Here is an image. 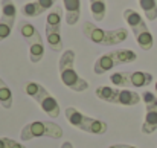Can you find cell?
Returning <instances> with one entry per match:
<instances>
[{
	"instance_id": "7402d4cb",
	"label": "cell",
	"mask_w": 157,
	"mask_h": 148,
	"mask_svg": "<svg viewBox=\"0 0 157 148\" xmlns=\"http://www.w3.org/2000/svg\"><path fill=\"white\" fill-rule=\"evenodd\" d=\"M0 148H26L17 141H12L9 138H0Z\"/></svg>"
},
{
	"instance_id": "83f0119b",
	"label": "cell",
	"mask_w": 157,
	"mask_h": 148,
	"mask_svg": "<svg viewBox=\"0 0 157 148\" xmlns=\"http://www.w3.org/2000/svg\"><path fill=\"white\" fill-rule=\"evenodd\" d=\"M0 2H2V0H0Z\"/></svg>"
},
{
	"instance_id": "603a6c76",
	"label": "cell",
	"mask_w": 157,
	"mask_h": 148,
	"mask_svg": "<svg viewBox=\"0 0 157 148\" xmlns=\"http://www.w3.org/2000/svg\"><path fill=\"white\" fill-rule=\"evenodd\" d=\"M37 2L40 3V6H41L43 11H48V9L53 8V5H55L56 0H37Z\"/></svg>"
},
{
	"instance_id": "8fae6325",
	"label": "cell",
	"mask_w": 157,
	"mask_h": 148,
	"mask_svg": "<svg viewBox=\"0 0 157 148\" xmlns=\"http://www.w3.org/2000/svg\"><path fill=\"white\" fill-rule=\"evenodd\" d=\"M18 31H20L21 37L28 41V45H32V43H37V41H43L40 32L37 31V28L32 23H29V21H20Z\"/></svg>"
},
{
	"instance_id": "4316f807",
	"label": "cell",
	"mask_w": 157,
	"mask_h": 148,
	"mask_svg": "<svg viewBox=\"0 0 157 148\" xmlns=\"http://www.w3.org/2000/svg\"><path fill=\"white\" fill-rule=\"evenodd\" d=\"M156 93H157V83H156Z\"/></svg>"
},
{
	"instance_id": "30bf717a",
	"label": "cell",
	"mask_w": 157,
	"mask_h": 148,
	"mask_svg": "<svg viewBox=\"0 0 157 148\" xmlns=\"http://www.w3.org/2000/svg\"><path fill=\"white\" fill-rule=\"evenodd\" d=\"M66 23L73 26L81 17V0H63Z\"/></svg>"
},
{
	"instance_id": "cb8c5ba5",
	"label": "cell",
	"mask_w": 157,
	"mask_h": 148,
	"mask_svg": "<svg viewBox=\"0 0 157 148\" xmlns=\"http://www.w3.org/2000/svg\"><path fill=\"white\" fill-rule=\"evenodd\" d=\"M108 148H137V147H133V145H128V144H114V145H110Z\"/></svg>"
},
{
	"instance_id": "ffe728a7",
	"label": "cell",
	"mask_w": 157,
	"mask_h": 148,
	"mask_svg": "<svg viewBox=\"0 0 157 148\" xmlns=\"http://www.w3.org/2000/svg\"><path fill=\"white\" fill-rule=\"evenodd\" d=\"M0 104H2L3 108H11L12 107V92L6 84L0 87Z\"/></svg>"
},
{
	"instance_id": "e0dca14e",
	"label": "cell",
	"mask_w": 157,
	"mask_h": 148,
	"mask_svg": "<svg viewBox=\"0 0 157 148\" xmlns=\"http://www.w3.org/2000/svg\"><path fill=\"white\" fill-rule=\"evenodd\" d=\"M44 11L41 9V6H40V3L37 2V0H34V2H29V3H25L23 6H21V14L25 15V17H38V15H41Z\"/></svg>"
},
{
	"instance_id": "277c9868",
	"label": "cell",
	"mask_w": 157,
	"mask_h": 148,
	"mask_svg": "<svg viewBox=\"0 0 157 148\" xmlns=\"http://www.w3.org/2000/svg\"><path fill=\"white\" fill-rule=\"evenodd\" d=\"M137 60V55L136 52L130 49H116L111 50V52H107L104 55H101L96 61H95V66H93V72L96 75H102L105 72L114 69L116 66H121V64H130L133 61Z\"/></svg>"
},
{
	"instance_id": "d6986e66",
	"label": "cell",
	"mask_w": 157,
	"mask_h": 148,
	"mask_svg": "<svg viewBox=\"0 0 157 148\" xmlns=\"http://www.w3.org/2000/svg\"><path fill=\"white\" fill-rule=\"evenodd\" d=\"M110 83L114 84L116 87H128V86H131L130 72H114L110 76Z\"/></svg>"
},
{
	"instance_id": "6da1fadb",
	"label": "cell",
	"mask_w": 157,
	"mask_h": 148,
	"mask_svg": "<svg viewBox=\"0 0 157 148\" xmlns=\"http://www.w3.org/2000/svg\"><path fill=\"white\" fill-rule=\"evenodd\" d=\"M58 70L59 78L66 87H69L73 92H84L89 89V83L81 78L75 69V52L73 50H64L59 61H58Z\"/></svg>"
},
{
	"instance_id": "5b68a950",
	"label": "cell",
	"mask_w": 157,
	"mask_h": 148,
	"mask_svg": "<svg viewBox=\"0 0 157 148\" xmlns=\"http://www.w3.org/2000/svg\"><path fill=\"white\" fill-rule=\"evenodd\" d=\"M63 136V128L52 121H34L26 124L21 128L20 139L23 142L32 141L35 138H51V139H59Z\"/></svg>"
},
{
	"instance_id": "52a82bcc",
	"label": "cell",
	"mask_w": 157,
	"mask_h": 148,
	"mask_svg": "<svg viewBox=\"0 0 157 148\" xmlns=\"http://www.w3.org/2000/svg\"><path fill=\"white\" fill-rule=\"evenodd\" d=\"M25 90H26V93L31 98L43 108V111L46 115H49L53 119L59 116V105H58L56 99L53 98L41 84H38L35 81H28L26 86H25Z\"/></svg>"
},
{
	"instance_id": "7a4b0ae2",
	"label": "cell",
	"mask_w": 157,
	"mask_h": 148,
	"mask_svg": "<svg viewBox=\"0 0 157 148\" xmlns=\"http://www.w3.org/2000/svg\"><path fill=\"white\" fill-rule=\"evenodd\" d=\"M82 32L90 41L101 45V46H116L128 38V31L125 28L110 31V29L98 28L92 21H86L82 25Z\"/></svg>"
},
{
	"instance_id": "484cf974",
	"label": "cell",
	"mask_w": 157,
	"mask_h": 148,
	"mask_svg": "<svg viewBox=\"0 0 157 148\" xmlns=\"http://www.w3.org/2000/svg\"><path fill=\"white\" fill-rule=\"evenodd\" d=\"M89 2H90V3H92V2H98V0H89Z\"/></svg>"
},
{
	"instance_id": "44dd1931",
	"label": "cell",
	"mask_w": 157,
	"mask_h": 148,
	"mask_svg": "<svg viewBox=\"0 0 157 148\" xmlns=\"http://www.w3.org/2000/svg\"><path fill=\"white\" fill-rule=\"evenodd\" d=\"M12 29H14V25H11V23H8V21L0 20V41L6 40V38L11 35Z\"/></svg>"
},
{
	"instance_id": "2e32d148",
	"label": "cell",
	"mask_w": 157,
	"mask_h": 148,
	"mask_svg": "<svg viewBox=\"0 0 157 148\" xmlns=\"http://www.w3.org/2000/svg\"><path fill=\"white\" fill-rule=\"evenodd\" d=\"M43 56H44V43L43 41H37V43L29 45V60H31V63L37 64L43 60Z\"/></svg>"
},
{
	"instance_id": "5bb4252c",
	"label": "cell",
	"mask_w": 157,
	"mask_h": 148,
	"mask_svg": "<svg viewBox=\"0 0 157 148\" xmlns=\"http://www.w3.org/2000/svg\"><path fill=\"white\" fill-rule=\"evenodd\" d=\"M130 83L133 87H145L153 83V75L148 72H142V70L130 72Z\"/></svg>"
},
{
	"instance_id": "9c48e42d",
	"label": "cell",
	"mask_w": 157,
	"mask_h": 148,
	"mask_svg": "<svg viewBox=\"0 0 157 148\" xmlns=\"http://www.w3.org/2000/svg\"><path fill=\"white\" fill-rule=\"evenodd\" d=\"M142 99L145 102V121L142 124V133L153 134L157 130V96L147 90L142 93Z\"/></svg>"
},
{
	"instance_id": "9a60e30c",
	"label": "cell",
	"mask_w": 157,
	"mask_h": 148,
	"mask_svg": "<svg viewBox=\"0 0 157 148\" xmlns=\"http://www.w3.org/2000/svg\"><path fill=\"white\" fill-rule=\"evenodd\" d=\"M145 17L150 20V21H154L157 18V2L156 0H137Z\"/></svg>"
},
{
	"instance_id": "ac0fdd59",
	"label": "cell",
	"mask_w": 157,
	"mask_h": 148,
	"mask_svg": "<svg viewBox=\"0 0 157 148\" xmlns=\"http://www.w3.org/2000/svg\"><path fill=\"white\" fill-rule=\"evenodd\" d=\"M90 11L92 15L96 21H102L105 18V12H107V6H105V0H98V2H92L90 3Z\"/></svg>"
},
{
	"instance_id": "7c38bea8",
	"label": "cell",
	"mask_w": 157,
	"mask_h": 148,
	"mask_svg": "<svg viewBox=\"0 0 157 148\" xmlns=\"http://www.w3.org/2000/svg\"><path fill=\"white\" fill-rule=\"evenodd\" d=\"M95 95L99 99L110 104H119V95L121 89L119 87H108V86H101L95 90Z\"/></svg>"
},
{
	"instance_id": "3957f363",
	"label": "cell",
	"mask_w": 157,
	"mask_h": 148,
	"mask_svg": "<svg viewBox=\"0 0 157 148\" xmlns=\"http://www.w3.org/2000/svg\"><path fill=\"white\" fill-rule=\"evenodd\" d=\"M124 20H125L127 25L131 28V31H133V34H134V38H136L139 48L144 50L151 49L153 45H154V38H153V34L150 32V29H148L145 20L142 18V15H140L137 11L128 8V9L124 11Z\"/></svg>"
},
{
	"instance_id": "4fadbf2b",
	"label": "cell",
	"mask_w": 157,
	"mask_h": 148,
	"mask_svg": "<svg viewBox=\"0 0 157 148\" xmlns=\"http://www.w3.org/2000/svg\"><path fill=\"white\" fill-rule=\"evenodd\" d=\"M0 20L8 21L11 25L15 23V17H17V6L12 0H2V9H0Z\"/></svg>"
},
{
	"instance_id": "ba28073f",
	"label": "cell",
	"mask_w": 157,
	"mask_h": 148,
	"mask_svg": "<svg viewBox=\"0 0 157 148\" xmlns=\"http://www.w3.org/2000/svg\"><path fill=\"white\" fill-rule=\"evenodd\" d=\"M61 21H63V8L53 6L46 18V41L53 52L63 50V37H61Z\"/></svg>"
},
{
	"instance_id": "d4e9b609",
	"label": "cell",
	"mask_w": 157,
	"mask_h": 148,
	"mask_svg": "<svg viewBox=\"0 0 157 148\" xmlns=\"http://www.w3.org/2000/svg\"><path fill=\"white\" fill-rule=\"evenodd\" d=\"M5 84H6V83H5V81H3V80L0 78V87H2V86H5Z\"/></svg>"
},
{
	"instance_id": "8992f818",
	"label": "cell",
	"mask_w": 157,
	"mask_h": 148,
	"mask_svg": "<svg viewBox=\"0 0 157 148\" xmlns=\"http://www.w3.org/2000/svg\"><path fill=\"white\" fill-rule=\"evenodd\" d=\"M64 115H66L67 122L72 127H76V128H79L82 131H87V133H92V134H104L107 131V128H108L104 121L90 118V116L81 113L75 107H67L64 110Z\"/></svg>"
}]
</instances>
